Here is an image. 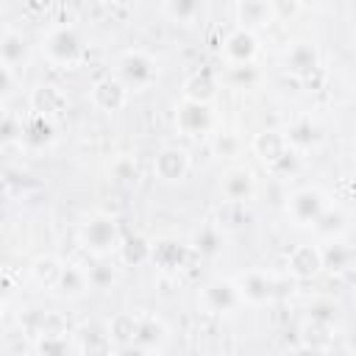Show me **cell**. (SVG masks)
<instances>
[{
    "mask_svg": "<svg viewBox=\"0 0 356 356\" xmlns=\"http://www.w3.org/2000/svg\"><path fill=\"white\" fill-rule=\"evenodd\" d=\"M42 50H44V56L53 64H58V67H75L83 58L86 44H83V36H81V31L75 25H58V28H53L44 36Z\"/></svg>",
    "mask_w": 356,
    "mask_h": 356,
    "instance_id": "cell-1",
    "label": "cell"
},
{
    "mask_svg": "<svg viewBox=\"0 0 356 356\" xmlns=\"http://www.w3.org/2000/svg\"><path fill=\"white\" fill-rule=\"evenodd\" d=\"M117 78L125 83L128 92L147 89L159 78V61L145 50H125L117 58Z\"/></svg>",
    "mask_w": 356,
    "mask_h": 356,
    "instance_id": "cell-2",
    "label": "cell"
},
{
    "mask_svg": "<svg viewBox=\"0 0 356 356\" xmlns=\"http://www.w3.org/2000/svg\"><path fill=\"white\" fill-rule=\"evenodd\" d=\"M120 225L111 214H92L86 217V222L81 225V245L86 250H92L95 256H108L120 248Z\"/></svg>",
    "mask_w": 356,
    "mask_h": 356,
    "instance_id": "cell-3",
    "label": "cell"
},
{
    "mask_svg": "<svg viewBox=\"0 0 356 356\" xmlns=\"http://www.w3.org/2000/svg\"><path fill=\"white\" fill-rule=\"evenodd\" d=\"M170 337V328L161 317L156 314H136V328H134V339L128 345V350H139V353H159L164 348Z\"/></svg>",
    "mask_w": 356,
    "mask_h": 356,
    "instance_id": "cell-4",
    "label": "cell"
},
{
    "mask_svg": "<svg viewBox=\"0 0 356 356\" xmlns=\"http://www.w3.org/2000/svg\"><path fill=\"white\" fill-rule=\"evenodd\" d=\"M175 125L184 136H203L214 125V111L209 103H197V100L184 97V103L175 108Z\"/></svg>",
    "mask_w": 356,
    "mask_h": 356,
    "instance_id": "cell-5",
    "label": "cell"
},
{
    "mask_svg": "<svg viewBox=\"0 0 356 356\" xmlns=\"http://www.w3.org/2000/svg\"><path fill=\"white\" fill-rule=\"evenodd\" d=\"M189 256H192V248L184 245V242H178V239L164 236V239L150 242V261L161 273H178V270H184L186 261H189Z\"/></svg>",
    "mask_w": 356,
    "mask_h": 356,
    "instance_id": "cell-6",
    "label": "cell"
},
{
    "mask_svg": "<svg viewBox=\"0 0 356 356\" xmlns=\"http://www.w3.org/2000/svg\"><path fill=\"white\" fill-rule=\"evenodd\" d=\"M236 289H239V298L253 303V306H264L270 303L275 295H278V281L261 270H250V273H242L239 281H236Z\"/></svg>",
    "mask_w": 356,
    "mask_h": 356,
    "instance_id": "cell-7",
    "label": "cell"
},
{
    "mask_svg": "<svg viewBox=\"0 0 356 356\" xmlns=\"http://www.w3.org/2000/svg\"><path fill=\"white\" fill-rule=\"evenodd\" d=\"M200 300H203L206 312H211V314H228V312H234V309L242 303L236 284L228 281V278H214V281H209V284L203 286V292H200Z\"/></svg>",
    "mask_w": 356,
    "mask_h": 356,
    "instance_id": "cell-8",
    "label": "cell"
},
{
    "mask_svg": "<svg viewBox=\"0 0 356 356\" xmlns=\"http://www.w3.org/2000/svg\"><path fill=\"white\" fill-rule=\"evenodd\" d=\"M153 172L159 181L164 184H178L186 178L189 172V153L184 147H175V145H167L156 153L153 159Z\"/></svg>",
    "mask_w": 356,
    "mask_h": 356,
    "instance_id": "cell-9",
    "label": "cell"
},
{
    "mask_svg": "<svg viewBox=\"0 0 356 356\" xmlns=\"http://www.w3.org/2000/svg\"><path fill=\"white\" fill-rule=\"evenodd\" d=\"M323 209H325V195L320 189H314V186L298 189L286 203V211H289L295 225H312Z\"/></svg>",
    "mask_w": 356,
    "mask_h": 356,
    "instance_id": "cell-10",
    "label": "cell"
},
{
    "mask_svg": "<svg viewBox=\"0 0 356 356\" xmlns=\"http://www.w3.org/2000/svg\"><path fill=\"white\" fill-rule=\"evenodd\" d=\"M56 142V122L53 117H44V114H31L25 122H22V134H19V145L31 153H39L44 147H50Z\"/></svg>",
    "mask_w": 356,
    "mask_h": 356,
    "instance_id": "cell-11",
    "label": "cell"
},
{
    "mask_svg": "<svg viewBox=\"0 0 356 356\" xmlns=\"http://www.w3.org/2000/svg\"><path fill=\"white\" fill-rule=\"evenodd\" d=\"M92 103H95L100 111L114 114V111L125 108V103H128V89H125V83H122L117 75H103L100 81L92 83Z\"/></svg>",
    "mask_w": 356,
    "mask_h": 356,
    "instance_id": "cell-12",
    "label": "cell"
},
{
    "mask_svg": "<svg viewBox=\"0 0 356 356\" xmlns=\"http://www.w3.org/2000/svg\"><path fill=\"white\" fill-rule=\"evenodd\" d=\"M323 128L312 120V117H300L295 122H289V128L284 131V139L286 145L295 150V153H306V150H314L323 145Z\"/></svg>",
    "mask_w": 356,
    "mask_h": 356,
    "instance_id": "cell-13",
    "label": "cell"
},
{
    "mask_svg": "<svg viewBox=\"0 0 356 356\" xmlns=\"http://www.w3.org/2000/svg\"><path fill=\"white\" fill-rule=\"evenodd\" d=\"M72 337H75V350L78 353H108L114 348L106 323H97V320L81 323L72 331Z\"/></svg>",
    "mask_w": 356,
    "mask_h": 356,
    "instance_id": "cell-14",
    "label": "cell"
},
{
    "mask_svg": "<svg viewBox=\"0 0 356 356\" xmlns=\"http://www.w3.org/2000/svg\"><path fill=\"white\" fill-rule=\"evenodd\" d=\"M220 189H222V197H225V200H231V203H248V200H253V195H256L253 172L245 170V167H231V170L222 175Z\"/></svg>",
    "mask_w": 356,
    "mask_h": 356,
    "instance_id": "cell-15",
    "label": "cell"
},
{
    "mask_svg": "<svg viewBox=\"0 0 356 356\" xmlns=\"http://www.w3.org/2000/svg\"><path fill=\"white\" fill-rule=\"evenodd\" d=\"M222 50H225V56H228L231 64H250L256 58V53H259V39H256L253 31L236 28V31H231L225 36Z\"/></svg>",
    "mask_w": 356,
    "mask_h": 356,
    "instance_id": "cell-16",
    "label": "cell"
},
{
    "mask_svg": "<svg viewBox=\"0 0 356 356\" xmlns=\"http://www.w3.org/2000/svg\"><path fill=\"white\" fill-rule=\"evenodd\" d=\"M50 289H53L58 298H67V300L83 298L86 289H89V275H86V270H81L78 264H61L58 278H56V284H53Z\"/></svg>",
    "mask_w": 356,
    "mask_h": 356,
    "instance_id": "cell-17",
    "label": "cell"
},
{
    "mask_svg": "<svg viewBox=\"0 0 356 356\" xmlns=\"http://www.w3.org/2000/svg\"><path fill=\"white\" fill-rule=\"evenodd\" d=\"M286 267L295 278L306 281V278H314L323 273V261H320V248L317 245H298L289 259H286Z\"/></svg>",
    "mask_w": 356,
    "mask_h": 356,
    "instance_id": "cell-18",
    "label": "cell"
},
{
    "mask_svg": "<svg viewBox=\"0 0 356 356\" xmlns=\"http://www.w3.org/2000/svg\"><path fill=\"white\" fill-rule=\"evenodd\" d=\"M286 70L292 75H298L300 81L312 72L320 70V53L312 42H295L289 50H286Z\"/></svg>",
    "mask_w": 356,
    "mask_h": 356,
    "instance_id": "cell-19",
    "label": "cell"
},
{
    "mask_svg": "<svg viewBox=\"0 0 356 356\" xmlns=\"http://www.w3.org/2000/svg\"><path fill=\"white\" fill-rule=\"evenodd\" d=\"M273 8H270V0H239L236 3V22L239 28H248V31H259V28H267L273 22Z\"/></svg>",
    "mask_w": 356,
    "mask_h": 356,
    "instance_id": "cell-20",
    "label": "cell"
},
{
    "mask_svg": "<svg viewBox=\"0 0 356 356\" xmlns=\"http://www.w3.org/2000/svg\"><path fill=\"white\" fill-rule=\"evenodd\" d=\"M67 106V97L58 86L53 83H39L33 92H31V108L33 114H44V117H56L61 108Z\"/></svg>",
    "mask_w": 356,
    "mask_h": 356,
    "instance_id": "cell-21",
    "label": "cell"
},
{
    "mask_svg": "<svg viewBox=\"0 0 356 356\" xmlns=\"http://www.w3.org/2000/svg\"><path fill=\"white\" fill-rule=\"evenodd\" d=\"M197 256H203V259H217L220 253H222V248H225V236H222V231H220V225H211V222H206V225H200L195 234H192V245H189Z\"/></svg>",
    "mask_w": 356,
    "mask_h": 356,
    "instance_id": "cell-22",
    "label": "cell"
},
{
    "mask_svg": "<svg viewBox=\"0 0 356 356\" xmlns=\"http://www.w3.org/2000/svg\"><path fill=\"white\" fill-rule=\"evenodd\" d=\"M320 261H323V270L342 273L353 261V248L348 242H342L339 236H334V239H328V245L320 248Z\"/></svg>",
    "mask_w": 356,
    "mask_h": 356,
    "instance_id": "cell-23",
    "label": "cell"
},
{
    "mask_svg": "<svg viewBox=\"0 0 356 356\" xmlns=\"http://www.w3.org/2000/svg\"><path fill=\"white\" fill-rule=\"evenodd\" d=\"M286 147H289V145H286V139H284V131L264 128V131H259V134L253 136V153H256L264 164H270L273 159H278Z\"/></svg>",
    "mask_w": 356,
    "mask_h": 356,
    "instance_id": "cell-24",
    "label": "cell"
},
{
    "mask_svg": "<svg viewBox=\"0 0 356 356\" xmlns=\"http://www.w3.org/2000/svg\"><path fill=\"white\" fill-rule=\"evenodd\" d=\"M217 95V78L209 70L192 72L184 83V97L186 100H197V103H211Z\"/></svg>",
    "mask_w": 356,
    "mask_h": 356,
    "instance_id": "cell-25",
    "label": "cell"
},
{
    "mask_svg": "<svg viewBox=\"0 0 356 356\" xmlns=\"http://www.w3.org/2000/svg\"><path fill=\"white\" fill-rule=\"evenodd\" d=\"M312 228L323 236V239H334V236H342L345 228H348V214L339 209V206H325L317 220L312 222Z\"/></svg>",
    "mask_w": 356,
    "mask_h": 356,
    "instance_id": "cell-26",
    "label": "cell"
},
{
    "mask_svg": "<svg viewBox=\"0 0 356 356\" xmlns=\"http://www.w3.org/2000/svg\"><path fill=\"white\" fill-rule=\"evenodd\" d=\"M122 264L128 267H139L145 261H150V239L142 236V234H131L125 239H120V248H117Z\"/></svg>",
    "mask_w": 356,
    "mask_h": 356,
    "instance_id": "cell-27",
    "label": "cell"
},
{
    "mask_svg": "<svg viewBox=\"0 0 356 356\" xmlns=\"http://www.w3.org/2000/svg\"><path fill=\"white\" fill-rule=\"evenodd\" d=\"M106 328H108L111 345H117L120 350H128V345H131V339H134V328H136V314H131V312H117V314L106 323Z\"/></svg>",
    "mask_w": 356,
    "mask_h": 356,
    "instance_id": "cell-28",
    "label": "cell"
},
{
    "mask_svg": "<svg viewBox=\"0 0 356 356\" xmlns=\"http://www.w3.org/2000/svg\"><path fill=\"white\" fill-rule=\"evenodd\" d=\"M33 350L42 356H64V353L75 350V345L64 337V331H42L33 339Z\"/></svg>",
    "mask_w": 356,
    "mask_h": 356,
    "instance_id": "cell-29",
    "label": "cell"
},
{
    "mask_svg": "<svg viewBox=\"0 0 356 356\" xmlns=\"http://www.w3.org/2000/svg\"><path fill=\"white\" fill-rule=\"evenodd\" d=\"M25 53H28V42L19 31H6L0 36V61L6 67H14V64L25 61Z\"/></svg>",
    "mask_w": 356,
    "mask_h": 356,
    "instance_id": "cell-30",
    "label": "cell"
},
{
    "mask_svg": "<svg viewBox=\"0 0 356 356\" xmlns=\"http://www.w3.org/2000/svg\"><path fill=\"white\" fill-rule=\"evenodd\" d=\"M331 328L334 325H325V323H317V320H306L303 328H300V339L312 350H328V342L334 337Z\"/></svg>",
    "mask_w": 356,
    "mask_h": 356,
    "instance_id": "cell-31",
    "label": "cell"
},
{
    "mask_svg": "<svg viewBox=\"0 0 356 356\" xmlns=\"http://www.w3.org/2000/svg\"><path fill=\"white\" fill-rule=\"evenodd\" d=\"M58 270H61V261H58L56 256H39V259H33V264H31L33 281H36L39 286H47V289L56 284Z\"/></svg>",
    "mask_w": 356,
    "mask_h": 356,
    "instance_id": "cell-32",
    "label": "cell"
},
{
    "mask_svg": "<svg viewBox=\"0 0 356 356\" xmlns=\"http://www.w3.org/2000/svg\"><path fill=\"white\" fill-rule=\"evenodd\" d=\"M203 11V0H167V17L175 22H192Z\"/></svg>",
    "mask_w": 356,
    "mask_h": 356,
    "instance_id": "cell-33",
    "label": "cell"
},
{
    "mask_svg": "<svg viewBox=\"0 0 356 356\" xmlns=\"http://www.w3.org/2000/svg\"><path fill=\"white\" fill-rule=\"evenodd\" d=\"M267 170L275 175V178H292L298 170H300V153H295L292 147H286L278 159H273L267 164Z\"/></svg>",
    "mask_w": 356,
    "mask_h": 356,
    "instance_id": "cell-34",
    "label": "cell"
},
{
    "mask_svg": "<svg viewBox=\"0 0 356 356\" xmlns=\"http://www.w3.org/2000/svg\"><path fill=\"white\" fill-rule=\"evenodd\" d=\"M111 178H114V184H120V186H134V184L139 181V167H136V161H134L131 156H120V159L111 164Z\"/></svg>",
    "mask_w": 356,
    "mask_h": 356,
    "instance_id": "cell-35",
    "label": "cell"
},
{
    "mask_svg": "<svg viewBox=\"0 0 356 356\" xmlns=\"http://www.w3.org/2000/svg\"><path fill=\"white\" fill-rule=\"evenodd\" d=\"M256 81H259V70L253 67V61L231 67V83H236L239 89H250V86H256Z\"/></svg>",
    "mask_w": 356,
    "mask_h": 356,
    "instance_id": "cell-36",
    "label": "cell"
},
{
    "mask_svg": "<svg viewBox=\"0 0 356 356\" xmlns=\"http://www.w3.org/2000/svg\"><path fill=\"white\" fill-rule=\"evenodd\" d=\"M86 275H89V286H92V289H108V286L117 281V270H114L111 264H97V267H92Z\"/></svg>",
    "mask_w": 356,
    "mask_h": 356,
    "instance_id": "cell-37",
    "label": "cell"
},
{
    "mask_svg": "<svg viewBox=\"0 0 356 356\" xmlns=\"http://www.w3.org/2000/svg\"><path fill=\"white\" fill-rule=\"evenodd\" d=\"M19 134H22V122L11 114L0 117V147L6 145H19Z\"/></svg>",
    "mask_w": 356,
    "mask_h": 356,
    "instance_id": "cell-38",
    "label": "cell"
},
{
    "mask_svg": "<svg viewBox=\"0 0 356 356\" xmlns=\"http://www.w3.org/2000/svg\"><path fill=\"white\" fill-rule=\"evenodd\" d=\"M245 220H248V214H245V203H231V200H225V206L220 209V225L239 228Z\"/></svg>",
    "mask_w": 356,
    "mask_h": 356,
    "instance_id": "cell-39",
    "label": "cell"
},
{
    "mask_svg": "<svg viewBox=\"0 0 356 356\" xmlns=\"http://www.w3.org/2000/svg\"><path fill=\"white\" fill-rule=\"evenodd\" d=\"M309 320H317V323H325V325H334L337 320V306L331 300H314L309 303Z\"/></svg>",
    "mask_w": 356,
    "mask_h": 356,
    "instance_id": "cell-40",
    "label": "cell"
},
{
    "mask_svg": "<svg viewBox=\"0 0 356 356\" xmlns=\"http://www.w3.org/2000/svg\"><path fill=\"white\" fill-rule=\"evenodd\" d=\"M270 8H273V17L278 19H289L300 11V3L298 0H270Z\"/></svg>",
    "mask_w": 356,
    "mask_h": 356,
    "instance_id": "cell-41",
    "label": "cell"
},
{
    "mask_svg": "<svg viewBox=\"0 0 356 356\" xmlns=\"http://www.w3.org/2000/svg\"><path fill=\"white\" fill-rule=\"evenodd\" d=\"M11 92H14V72L6 64H0V100L11 97Z\"/></svg>",
    "mask_w": 356,
    "mask_h": 356,
    "instance_id": "cell-42",
    "label": "cell"
},
{
    "mask_svg": "<svg viewBox=\"0 0 356 356\" xmlns=\"http://www.w3.org/2000/svg\"><path fill=\"white\" fill-rule=\"evenodd\" d=\"M236 147V142L231 139V136H222V139H217V150L220 153H225V150H234Z\"/></svg>",
    "mask_w": 356,
    "mask_h": 356,
    "instance_id": "cell-43",
    "label": "cell"
},
{
    "mask_svg": "<svg viewBox=\"0 0 356 356\" xmlns=\"http://www.w3.org/2000/svg\"><path fill=\"white\" fill-rule=\"evenodd\" d=\"M8 292H11V281L6 275H0V303L8 298Z\"/></svg>",
    "mask_w": 356,
    "mask_h": 356,
    "instance_id": "cell-44",
    "label": "cell"
},
{
    "mask_svg": "<svg viewBox=\"0 0 356 356\" xmlns=\"http://www.w3.org/2000/svg\"><path fill=\"white\" fill-rule=\"evenodd\" d=\"M298 3H300L303 8H323L328 0H298Z\"/></svg>",
    "mask_w": 356,
    "mask_h": 356,
    "instance_id": "cell-45",
    "label": "cell"
},
{
    "mask_svg": "<svg viewBox=\"0 0 356 356\" xmlns=\"http://www.w3.org/2000/svg\"><path fill=\"white\" fill-rule=\"evenodd\" d=\"M108 3H114V6H122V8H131V6H136L139 0H108Z\"/></svg>",
    "mask_w": 356,
    "mask_h": 356,
    "instance_id": "cell-46",
    "label": "cell"
},
{
    "mask_svg": "<svg viewBox=\"0 0 356 356\" xmlns=\"http://www.w3.org/2000/svg\"><path fill=\"white\" fill-rule=\"evenodd\" d=\"M6 192H8V184H6V178H3V175H0V200H3V197H6Z\"/></svg>",
    "mask_w": 356,
    "mask_h": 356,
    "instance_id": "cell-47",
    "label": "cell"
},
{
    "mask_svg": "<svg viewBox=\"0 0 356 356\" xmlns=\"http://www.w3.org/2000/svg\"><path fill=\"white\" fill-rule=\"evenodd\" d=\"M0 64H3V61H0Z\"/></svg>",
    "mask_w": 356,
    "mask_h": 356,
    "instance_id": "cell-48",
    "label": "cell"
}]
</instances>
